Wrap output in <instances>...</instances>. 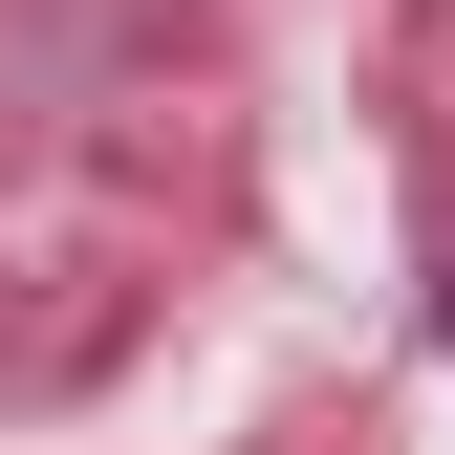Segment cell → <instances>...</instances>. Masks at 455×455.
Wrapping results in <instances>:
<instances>
[{"label": "cell", "instance_id": "6da1fadb", "mask_svg": "<svg viewBox=\"0 0 455 455\" xmlns=\"http://www.w3.org/2000/svg\"><path fill=\"white\" fill-rule=\"evenodd\" d=\"M434 325H455V304H434Z\"/></svg>", "mask_w": 455, "mask_h": 455}]
</instances>
